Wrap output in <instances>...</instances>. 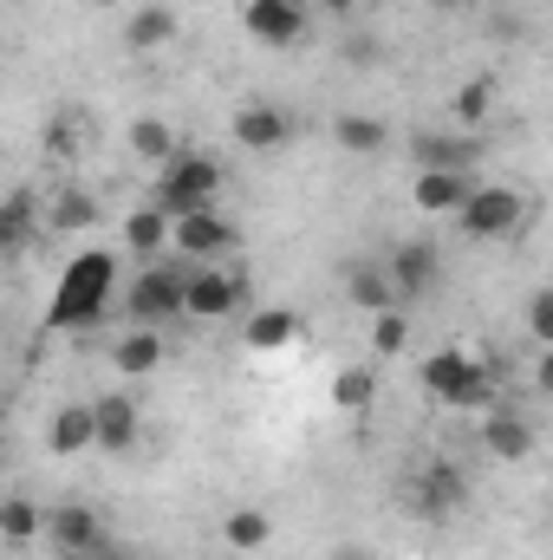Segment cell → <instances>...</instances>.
Segmentation results:
<instances>
[{"label":"cell","instance_id":"cell-15","mask_svg":"<svg viewBox=\"0 0 553 560\" xmlns=\"http://www.w3.org/2000/svg\"><path fill=\"white\" fill-rule=\"evenodd\" d=\"M125 248H131L138 261H156L163 248H176V222H169L156 202H143V209L125 215Z\"/></svg>","mask_w":553,"mask_h":560},{"label":"cell","instance_id":"cell-6","mask_svg":"<svg viewBox=\"0 0 553 560\" xmlns=\"http://www.w3.org/2000/svg\"><path fill=\"white\" fill-rule=\"evenodd\" d=\"M183 287H189V268H156V261H143V275L125 287V313H131L138 326H169V319L183 313Z\"/></svg>","mask_w":553,"mask_h":560},{"label":"cell","instance_id":"cell-21","mask_svg":"<svg viewBox=\"0 0 553 560\" xmlns=\"http://www.w3.org/2000/svg\"><path fill=\"white\" fill-rule=\"evenodd\" d=\"M293 332H299V313H293V306H261L242 339H248L255 352H280V346H293Z\"/></svg>","mask_w":553,"mask_h":560},{"label":"cell","instance_id":"cell-27","mask_svg":"<svg viewBox=\"0 0 553 560\" xmlns=\"http://www.w3.org/2000/svg\"><path fill=\"white\" fill-rule=\"evenodd\" d=\"M125 39H131L138 52H156V46H169V39H176V13H169V7H143V13H131Z\"/></svg>","mask_w":553,"mask_h":560},{"label":"cell","instance_id":"cell-29","mask_svg":"<svg viewBox=\"0 0 553 560\" xmlns=\"http://www.w3.org/2000/svg\"><path fill=\"white\" fill-rule=\"evenodd\" d=\"M495 398H502V392H495V372H489V365L475 359V372H469V378L456 385L449 411H495Z\"/></svg>","mask_w":553,"mask_h":560},{"label":"cell","instance_id":"cell-14","mask_svg":"<svg viewBox=\"0 0 553 560\" xmlns=\"http://www.w3.org/2000/svg\"><path fill=\"white\" fill-rule=\"evenodd\" d=\"M345 300L358 306V313H391L404 293H398V280L385 261H358V268H345Z\"/></svg>","mask_w":553,"mask_h":560},{"label":"cell","instance_id":"cell-35","mask_svg":"<svg viewBox=\"0 0 553 560\" xmlns=\"http://www.w3.org/2000/svg\"><path fill=\"white\" fill-rule=\"evenodd\" d=\"M534 385H541V392H548V398H553V346H548V352H541V365H534Z\"/></svg>","mask_w":553,"mask_h":560},{"label":"cell","instance_id":"cell-10","mask_svg":"<svg viewBox=\"0 0 553 560\" xmlns=\"http://www.w3.org/2000/svg\"><path fill=\"white\" fill-rule=\"evenodd\" d=\"M411 163L416 170H475L482 163V138L475 131H416Z\"/></svg>","mask_w":553,"mask_h":560},{"label":"cell","instance_id":"cell-8","mask_svg":"<svg viewBox=\"0 0 553 560\" xmlns=\"http://www.w3.org/2000/svg\"><path fill=\"white\" fill-rule=\"evenodd\" d=\"M235 242L242 235H235V222L222 209H196V215L176 222V255H189V261H222Z\"/></svg>","mask_w":553,"mask_h":560},{"label":"cell","instance_id":"cell-13","mask_svg":"<svg viewBox=\"0 0 553 560\" xmlns=\"http://www.w3.org/2000/svg\"><path fill=\"white\" fill-rule=\"evenodd\" d=\"M92 411H98V450H111V456H125L131 443H138V398H125V392H105V398H92Z\"/></svg>","mask_w":553,"mask_h":560},{"label":"cell","instance_id":"cell-30","mask_svg":"<svg viewBox=\"0 0 553 560\" xmlns=\"http://www.w3.org/2000/svg\"><path fill=\"white\" fill-rule=\"evenodd\" d=\"M372 346H378V359H398L404 346H411V319L391 306V313H372Z\"/></svg>","mask_w":553,"mask_h":560},{"label":"cell","instance_id":"cell-7","mask_svg":"<svg viewBox=\"0 0 553 560\" xmlns=\"http://www.w3.org/2000/svg\"><path fill=\"white\" fill-rule=\"evenodd\" d=\"M46 541L72 560L105 555V522H98V509H85V502H59V509H46Z\"/></svg>","mask_w":553,"mask_h":560},{"label":"cell","instance_id":"cell-40","mask_svg":"<svg viewBox=\"0 0 553 560\" xmlns=\"http://www.w3.org/2000/svg\"><path fill=\"white\" fill-rule=\"evenodd\" d=\"M436 7H469V0H436Z\"/></svg>","mask_w":553,"mask_h":560},{"label":"cell","instance_id":"cell-31","mask_svg":"<svg viewBox=\"0 0 553 560\" xmlns=\"http://www.w3.org/2000/svg\"><path fill=\"white\" fill-rule=\"evenodd\" d=\"M489 98H495V92H489V79L462 85V92H456V125H462V131H469V125H482V118H489Z\"/></svg>","mask_w":553,"mask_h":560},{"label":"cell","instance_id":"cell-32","mask_svg":"<svg viewBox=\"0 0 553 560\" xmlns=\"http://www.w3.org/2000/svg\"><path fill=\"white\" fill-rule=\"evenodd\" d=\"M92 215H98V202H92V196H79V189H66V196L52 202V229H85Z\"/></svg>","mask_w":553,"mask_h":560},{"label":"cell","instance_id":"cell-2","mask_svg":"<svg viewBox=\"0 0 553 560\" xmlns=\"http://www.w3.org/2000/svg\"><path fill=\"white\" fill-rule=\"evenodd\" d=\"M215 196H222V163H215V156H176V163H163L156 183H150V202H156L169 222H183V215H196V209H215Z\"/></svg>","mask_w":553,"mask_h":560},{"label":"cell","instance_id":"cell-1","mask_svg":"<svg viewBox=\"0 0 553 560\" xmlns=\"http://www.w3.org/2000/svg\"><path fill=\"white\" fill-rule=\"evenodd\" d=\"M111 280H118V261H111L105 248L79 255V261L66 268V280L52 287V313H46V326H52V332L98 326V319H105V306H111Z\"/></svg>","mask_w":553,"mask_h":560},{"label":"cell","instance_id":"cell-17","mask_svg":"<svg viewBox=\"0 0 553 560\" xmlns=\"http://www.w3.org/2000/svg\"><path fill=\"white\" fill-rule=\"evenodd\" d=\"M46 443H52V456H79V450H92V443H98V411H92V405H66V411H52Z\"/></svg>","mask_w":553,"mask_h":560},{"label":"cell","instance_id":"cell-3","mask_svg":"<svg viewBox=\"0 0 553 560\" xmlns=\"http://www.w3.org/2000/svg\"><path fill=\"white\" fill-rule=\"evenodd\" d=\"M462 235L469 242H515L528 229V196L521 189H502V183H475V196L462 202Z\"/></svg>","mask_w":553,"mask_h":560},{"label":"cell","instance_id":"cell-25","mask_svg":"<svg viewBox=\"0 0 553 560\" xmlns=\"http://www.w3.org/2000/svg\"><path fill=\"white\" fill-rule=\"evenodd\" d=\"M0 535H7V548H33V541L46 535V515H39L26 495H7V502H0Z\"/></svg>","mask_w":553,"mask_h":560},{"label":"cell","instance_id":"cell-37","mask_svg":"<svg viewBox=\"0 0 553 560\" xmlns=\"http://www.w3.org/2000/svg\"><path fill=\"white\" fill-rule=\"evenodd\" d=\"M319 7H326V13H352L358 0H319Z\"/></svg>","mask_w":553,"mask_h":560},{"label":"cell","instance_id":"cell-16","mask_svg":"<svg viewBox=\"0 0 553 560\" xmlns=\"http://www.w3.org/2000/svg\"><path fill=\"white\" fill-rule=\"evenodd\" d=\"M286 138H293V118H286L280 105H242V112H235V143H248V150H280Z\"/></svg>","mask_w":553,"mask_h":560},{"label":"cell","instance_id":"cell-39","mask_svg":"<svg viewBox=\"0 0 553 560\" xmlns=\"http://www.w3.org/2000/svg\"><path fill=\"white\" fill-rule=\"evenodd\" d=\"M85 7H118V0H85Z\"/></svg>","mask_w":553,"mask_h":560},{"label":"cell","instance_id":"cell-11","mask_svg":"<svg viewBox=\"0 0 553 560\" xmlns=\"http://www.w3.org/2000/svg\"><path fill=\"white\" fill-rule=\"evenodd\" d=\"M411 196L423 215H462V202L475 196V176L469 170H416Z\"/></svg>","mask_w":553,"mask_h":560},{"label":"cell","instance_id":"cell-33","mask_svg":"<svg viewBox=\"0 0 553 560\" xmlns=\"http://www.w3.org/2000/svg\"><path fill=\"white\" fill-rule=\"evenodd\" d=\"M46 156H59V163L79 156V118H52L46 125Z\"/></svg>","mask_w":553,"mask_h":560},{"label":"cell","instance_id":"cell-5","mask_svg":"<svg viewBox=\"0 0 553 560\" xmlns=\"http://www.w3.org/2000/svg\"><path fill=\"white\" fill-rule=\"evenodd\" d=\"M242 300H248V275L242 268H222V261H196L189 268V287H183V313L189 319H228Z\"/></svg>","mask_w":553,"mask_h":560},{"label":"cell","instance_id":"cell-34","mask_svg":"<svg viewBox=\"0 0 553 560\" xmlns=\"http://www.w3.org/2000/svg\"><path fill=\"white\" fill-rule=\"evenodd\" d=\"M528 332H534L541 346H553V287H541V293L528 300Z\"/></svg>","mask_w":553,"mask_h":560},{"label":"cell","instance_id":"cell-12","mask_svg":"<svg viewBox=\"0 0 553 560\" xmlns=\"http://www.w3.org/2000/svg\"><path fill=\"white\" fill-rule=\"evenodd\" d=\"M248 33L261 46H293L306 33V0H248Z\"/></svg>","mask_w":553,"mask_h":560},{"label":"cell","instance_id":"cell-22","mask_svg":"<svg viewBox=\"0 0 553 560\" xmlns=\"http://www.w3.org/2000/svg\"><path fill=\"white\" fill-rule=\"evenodd\" d=\"M332 138H339V150L372 156V150H385V143H391V125H385V118H372V112H345V118H332Z\"/></svg>","mask_w":553,"mask_h":560},{"label":"cell","instance_id":"cell-19","mask_svg":"<svg viewBox=\"0 0 553 560\" xmlns=\"http://www.w3.org/2000/svg\"><path fill=\"white\" fill-rule=\"evenodd\" d=\"M482 443H489V456L521 463V456L534 450V423L515 418V411H489V423H482Z\"/></svg>","mask_w":553,"mask_h":560},{"label":"cell","instance_id":"cell-23","mask_svg":"<svg viewBox=\"0 0 553 560\" xmlns=\"http://www.w3.org/2000/svg\"><path fill=\"white\" fill-rule=\"evenodd\" d=\"M469 372H475V359H469V352H430L416 378L430 385V398H443V405H449V398H456V385H462Z\"/></svg>","mask_w":553,"mask_h":560},{"label":"cell","instance_id":"cell-26","mask_svg":"<svg viewBox=\"0 0 553 560\" xmlns=\"http://www.w3.org/2000/svg\"><path fill=\"white\" fill-rule=\"evenodd\" d=\"M131 150H138L143 163H176V138H169V125L156 118V112H143V118H131Z\"/></svg>","mask_w":553,"mask_h":560},{"label":"cell","instance_id":"cell-28","mask_svg":"<svg viewBox=\"0 0 553 560\" xmlns=\"http://www.w3.org/2000/svg\"><path fill=\"white\" fill-rule=\"evenodd\" d=\"M372 398H378V378H372L365 365H345V372L332 378V405H339V411H372Z\"/></svg>","mask_w":553,"mask_h":560},{"label":"cell","instance_id":"cell-24","mask_svg":"<svg viewBox=\"0 0 553 560\" xmlns=\"http://www.w3.org/2000/svg\"><path fill=\"white\" fill-rule=\"evenodd\" d=\"M26 242H33V189H7V202H0V248L20 255Z\"/></svg>","mask_w":553,"mask_h":560},{"label":"cell","instance_id":"cell-20","mask_svg":"<svg viewBox=\"0 0 553 560\" xmlns=\"http://www.w3.org/2000/svg\"><path fill=\"white\" fill-rule=\"evenodd\" d=\"M222 541H228L235 555H261V548L274 541V515H268V509H235V515L222 522Z\"/></svg>","mask_w":553,"mask_h":560},{"label":"cell","instance_id":"cell-18","mask_svg":"<svg viewBox=\"0 0 553 560\" xmlns=\"http://www.w3.org/2000/svg\"><path fill=\"white\" fill-rule=\"evenodd\" d=\"M163 326H138V332H125L118 346H111V365L125 372V378H143V372H156L163 365Z\"/></svg>","mask_w":553,"mask_h":560},{"label":"cell","instance_id":"cell-9","mask_svg":"<svg viewBox=\"0 0 553 560\" xmlns=\"http://www.w3.org/2000/svg\"><path fill=\"white\" fill-rule=\"evenodd\" d=\"M385 268H391V280H398V293L416 300V293H430V287L443 280V248H436L430 235H416V242H398V248L385 255Z\"/></svg>","mask_w":553,"mask_h":560},{"label":"cell","instance_id":"cell-4","mask_svg":"<svg viewBox=\"0 0 553 560\" xmlns=\"http://www.w3.org/2000/svg\"><path fill=\"white\" fill-rule=\"evenodd\" d=\"M404 489H411V495H404V509H411L416 522H449V515H462V509H469V476H462L449 456L423 463Z\"/></svg>","mask_w":553,"mask_h":560},{"label":"cell","instance_id":"cell-36","mask_svg":"<svg viewBox=\"0 0 553 560\" xmlns=\"http://www.w3.org/2000/svg\"><path fill=\"white\" fill-rule=\"evenodd\" d=\"M98 560H143V555H131V548H111V541H105V555Z\"/></svg>","mask_w":553,"mask_h":560},{"label":"cell","instance_id":"cell-38","mask_svg":"<svg viewBox=\"0 0 553 560\" xmlns=\"http://www.w3.org/2000/svg\"><path fill=\"white\" fill-rule=\"evenodd\" d=\"M332 560H372V555H365V548H339Z\"/></svg>","mask_w":553,"mask_h":560}]
</instances>
